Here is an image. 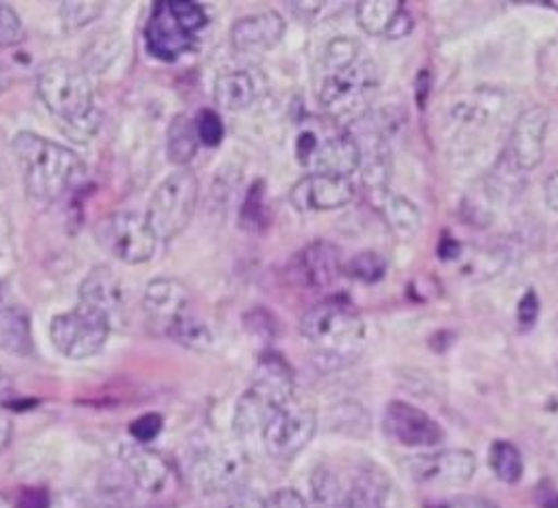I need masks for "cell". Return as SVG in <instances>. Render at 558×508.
Wrapping results in <instances>:
<instances>
[{"label":"cell","instance_id":"cell-35","mask_svg":"<svg viewBox=\"0 0 558 508\" xmlns=\"http://www.w3.org/2000/svg\"><path fill=\"white\" fill-rule=\"evenodd\" d=\"M162 416L160 414H154V412H149V414H143L140 416L137 421H133L131 426H129V433L133 435V439L137 442V444H149V442H154L158 435H160V431H162Z\"/></svg>","mask_w":558,"mask_h":508},{"label":"cell","instance_id":"cell-33","mask_svg":"<svg viewBox=\"0 0 558 508\" xmlns=\"http://www.w3.org/2000/svg\"><path fill=\"white\" fill-rule=\"evenodd\" d=\"M24 36H26V29L20 15L11 7L0 4V47L20 45Z\"/></svg>","mask_w":558,"mask_h":508},{"label":"cell","instance_id":"cell-24","mask_svg":"<svg viewBox=\"0 0 558 508\" xmlns=\"http://www.w3.org/2000/svg\"><path fill=\"white\" fill-rule=\"evenodd\" d=\"M168 158L174 165H187L194 160L199 147V137H197L196 122L185 116L179 113L170 126H168Z\"/></svg>","mask_w":558,"mask_h":508},{"label":"cell","instance_id":"cell-7","mask_svg":"<svg viewBox=\"0 0 558 508\" xmlns=\"http://www.w3.org/2000/svg\"><path fill=\"white\" fill-rule=\"evenodd\" d=\"M197 177L181 169L167 177L149 199L145 219L158 240H174L190 226L197 204Z\"/></svg>","mask_w":558,"mask_h":508},{"label":"cell","instance_id":"cell-12","mask_svg":"<svg viewBox=\"0 0 558 508\" xmlns=\"http://www.w3.org/2000/svg\"><path fill=\"white\" fill-rule=\"evenodd\" d=\"M192 307V294L185 283L177 282L172 278H158L151 280L145 288L143 310L147 315V322L165 337H168L179 324L196 315Z\"/></svg>","mask_w":558,"mask_h":508},{"label":"cell","instance_id":"cell-23","mask_svg":"<svg viewBox=\"0 0 558 508\" xmlns=\"http://www.w3.org/2000/svg\"><path fill=\"white\" fill-rule=\"evenodd\" d=\"M263 78L254 70H229L215 81V101L229 112L252 106L263 93Z\"/></svg>","mask_w":558,"mask_h":508},{"label":"cell","instance_id":"cell-16","mask_svg":"<svg viewBox=\"0 0 558 508\" xmlns=\"http://www.w3.org/2000/svg\"><path fill=\"white\" fill-rule=\"evenodd\" d=\"M147 51L162 61H174L196 47V34L185 28L170 9L168 2H156L147 28Z\"/></svg>","mask_w":558,"mask_h":508},{"label":"cell","instance_id":"cell-1","mask_svg":"<svg viewBox=\"0 0 558 508\" xmlns=\"http://www.w3.org/2000/svg\"><path fill=\"white\" fill-rule=\"evenodd\" d=\"M301 335L307 340L315 364L342 370L355 364L365 349V326L347 301L330 299L303 315Z\"/></svg>","mask_w":558,"mask_h":508},{"label":"cell","instance_id":"cell-46","mask_svg":"<svg viewBox=\"0 0 558 508\" xmlns=\"http://www.w3.org/2000/svg\"><path fill=\"white\" fill-rule=\"evenodd\" d=\"M0 508H11V505H9V500L0 494Z\"/></svg>","mask_w":558,"mask_h":508},{"label":"cell","instance_id":"cell-44","mask_svg":"<svg viewBox=\"0 0 558 508\" xmlns=\"http://www.w3.org/2000/svg\"><path fill=\"white\" fill-rule=\"evenodd\" d=\"M462 508H498L487 500H481V498H469L462 503Z\"/></svg>","mask_w":558,"mask_h":508},{"label":"cell","instance_id":"cell-13","mask_svg":"<svg viewBox=\"0 0 558 508\" xmlns=\"http://www.w3.org/2000/svg\"><path fill=\"white\" fill-rule=\"evenodd\" d=\"M412 480L422 485L435 487H458L473 480L476 471L475 456L466 450H446V452L412 456L405 462Z\"/></svg>","mask_w":558,"mask_h":508},{"label":"cell","instance_id":"cell-43","mask_svg":"<svg viewBox=\"0 0 558 508\" xmlns=\"http://www.w3.org/2000/svg\"><path fill=\"white\" fill-rule=\"evenodd\" d=\"M9 439H11V423L0 416V452L7 448Z\"/></svg>","mask_w":558,"mask_h":508},{"label":"cell","instance_id":"cell-8","mask_svg":"<svg viewBox=\"0 0 558 508\" xmlns=\"http://www.w3.org/2000/svg\"><path fill=\"white\" fill-rule=\"evenodd\" d=\"M112 330L110 319L101 311L76 305L59 313L51 322V340L57 351L70 360H86L99 353Z\"/></svg>","mask_w":558,"mask_h":508},{"label":"cell","instance_id":"cell-26","mask_svg":"<svg viewBox=\"0 0 558 508\" xmlns=\"http://www.w3.org/2000/svg\"><path fill=\"white\" fill-rule=\"evenodd\" d=\"M403 2L395 0H367L357 4V24L369 36H389L395 20L403 11Z\"/></svg>","mask_w":558,"mask_h":508},{"label":"cell","instance_id":"cell-40","mask_svg":"<svg viewBox=\"0 0 558 508\" xmlns=\"http://www.w3.org/2000/svg\"><path fill=\"white\" fill-rule=\"evenodd\" d=\"M544 198H546V204L550 206V210L558 213V170L546 179V183H544Z\"/></svg>","mask_w":558,"mask_h":508},{"label":"cell","instance_id":"cell-18","mask_svg":"<svg viewBox=\"0 0 558 508\" xmlns=\"http://www.w3.org/2000/svg\"><path fill=\"white\" fill-rule=\"evenodd\" d=\"M120 458L143 492L162 496L177 487V471L167 456L135 442L120 448Z\"/></svg>","mask_w":558,"mask_h":508},{"label":"cell","instance_id":"cell-25","mask_svg":"<svg viewBox=\"0 0 558 508\" xmlns=\"http://www.w3.org/2000/svg\"><path fill=\"white\" fill-rule=\"evenodd\" d=\"M0 349L17 355L32 353L28 315L17 307L0 310Z\"/></svg>","mask_w":558,"mask_h":508},{"label":"cell","instance_id":"cell-29","mask_svg":"<svg viewBox=\"0 0 558 508\" xmlns=\"http://www.w3.org/2000/svg\"><path fill=\"white\" fill-rule=\"evenodd\" d=\"M344 274L351 280H357L363 283H374L385 278L387 274V258L383 254L367 253L355 254L347 265H344Z\"/></svg>","mask_w":558,"mask_h":508},{"label":"cell","instance_id":"cell-6","mask_svg":"<svg viewBox=\"0 0 558 508\" xmlns=\"http://www.w3.org/2000/svg\"><path fill=\"white\" fill-rule=\"evenodd\" d=\"M376 90V65L362 56L349 65L324 72L317 97L324 110L336 120L357 122L369 110Z\"/></svg>","mask_w":558,"mask_h":508},{"label":"cell","instance_id":"cell-3","mask_svg":"<svg viewBox=\"0 0 558 508\" xmlns=\"http://www.w3.org/2000/svg\"><path fill=\"white\" fill-rule=\"evenodd\" d=\"M11 149L29 196L40 202L61 198L83 179L86 170L76 152L29 131L17 133Z\"/></svg>","mask_w":558,"mask_h":508},{"label":"cell","instance_id":"cell-17","mask_svg":"<svg viewBox=\"0 0 558 508\" xmlns=\"http://www.w3.org/2000/svg\"><path fill=\"white\" fill-rule=\"evenodd\" d=\"M246 473V456L231 446L206 448L197 453L194 460V477L197 487L206 494H217L235 487L244 480Z\"/></svg>","mask_w":558,"mask_h":508},{"label":"cell","instance_id":"cell-14","mask_svg":"<svg viewBox=\"0 0 558 508\" xmlns=\"http://www.w3.org/2000/svg\"><path fill=\"white\" fill-rule=\"evenodd\" d=\"M355 198V188L349 177L328 172H311L290 190V202L301 213H324L347 206Z\"/></svg>","mask_w":558,"mask_h":508},{"label":"cell","instance_id":"cell-2","mask_svg":"<svg viewBox=\"0 0 558 508\" xmlns=\"http://www.w3.org/2000/svg\"><path fill=\"white\" fill-rule=\"evenodd\" d=\"M38 97L57 122L74 140L83 142L99 129L95 93L83 70L65 59H53L40 65L36 78Z\"/></svg>","mask_w":558,"mask_h":508},{"label":"cell","instance_id":"cell-4","mask_svg":"<svg viewBox=\"0 0 558 508\" xmlns=\"http://www.w3.org/2000/svg\"><path fill=\"white\" fill-rule=\"evenodd\" d=\"M313 500L319 508H387L391 481L369 462L319 467L311 480Z\"/></svg>","mask_w":558,"mask_h":508},{"label":"cell","instance_id":"cell-19","mask_svg":"<svg viewBox=\"0 0 558 508\" xmlns=\"http://www.w3.org/2000/svg\"><path fill=\"white\" fill-rule=\"evenodd\" d=\"M550 113L542 106H533L521 113L512 126L508 156L519 170H533L544 158V142L548 131Z\"/></svg>","mask_w":558,"mask_h":508},{"label":"cell","instance_id":"cell-15","mask_svg":"<svg viewBox=\"0 0 558 508\" xmlns=\"http://www.w3.org/2000/svg\"><path fill=\"white\" fill-rule=\"evenodd\" d=\"M385 431L408 448H430L444 442L441 424L405 401H392L385 412Z\"/></svg>","mask_w":558,"mask_h":508},{"label":"cell","instance_id":"cell-39","mask_svg":"<svg viewBox=\"0 0 558 508\" xmlns=\"http://www.w3.org/2000/svg\"><path fill=\"white\" fill-rule=\"evenodd\" d=\"M17 508H49V498L43 489H26Z\"/></svg>","mask_w":558,"mask_h":508},{"label":"cell","instance_id":"cell-31","mask_svg":"<svg viewBox=\"0 0 558 508\" xmlns=\"http://www.w3.org/2000/svg\"><path fill=\"white\" fill-rule=\"evenodd\" d=\"M269 215H267V206H265V183L256 181L248 192V198L242 206V227L258 231L267 226Z\"/></svg>","mask_w":558,"mask_h":508},{"label":"cell","instance_id":"cell-5","mask_svg":"<svg viewBox=\"0 0 558 508\" xmlns=\"http://www.w3.org/2000/svg\"><path fill=\"white\" fill-rule=\"evenodd\" d=\"M292 370L279 355H265L256 367L251 389L242 396L235 410V431L242 437L260 433L267 421L283 403L292 399Z\"/></svg>","mask_w":558,"mask_h":508},{"label":"cell","instance_id":"cell-9","mask_svg":"<svg viewBox=\"0 0 558 508\" xmlns=\"http://www.w3.org/2000/svg\"><path fill=\"white\" fill-rule=\"evenodd\" d=\"M317 431V414L313 408L294 399L283 403L260 431L263 446L271 458L290 460L303 452Z\"/></svg>","mask_w":558,"mask_h":508},{"label":"cell","instance_id":"cell-21","mask_svg":"<svg viewBox=\"0 0 558 508\" xmlns=\"http://www.w3.org/2000/svg\"><path fill=\"white\" fill-rule=\"evenodd\" d=\"M81 303L101 311L110 324L126 311V288L110 267H95L81 283Z\"/></svg>","mask_w":558,"mask_h":508},{"label":"cell","instance_id":"cell-47","mask_svg":"<svg viewBox=\"0 0 558 508\" xmlns=\"http://www.w3.org/2000/svg\"><path fill=\"white\" fill-rule=\"evenodd\" d=\"M0 88H2V70H0Z\"/></svg>","mask_w":558,"mask_h":508},{"label":"cell","instance_id":"cell-20","mask_svg":"<svg viewBox=\"0 0 558 508\" xmlns=\"http://www.w3.org/2000/svg\"><path fill=\"white\" fill-rule=\"evenodd\" d=\"M342 271L344 265L340 258V251L335 244L324 240H317L308 244L307 249H303L294 256L290 267V276L301 286H307L313 290H324L332 286Z\"/></svg>","mask_w":558,"mask_h":508},{"label":"cell","instance_id":"cell-42","mask_svg":"<svg viewBox=\"0 0 558 508\" xmlns=\"http://www.w3.org/2000/svg\"><path fill=\"white\" fill-rule=\"evenodd\" d=\"M227 508H265V500H260L256 496H244V498L233 500Z\"/></svg>","mask_w":558,"mask_h":508},{"label":"cell","instance_id":"cell-37","mask_svg":"<svg viewBox=\"0 0 558 508\" xmlns=\"http://www.w3.org/2000/svg\"><path fill=\"white\" fill-rule=\"evenodd\" d=\"M265 508H307V500L296 489H278L267 500Z\"/></svg>","mask_w":558,"mask_h":508},{"label":"cell","instance_id":"cell-22","mask_svg":"<svg viewBox=\"0 0 558 508\" xmlns=\"http://www.w3.org/2000/svg\"><path fill=\"white\" fill-rule=\"evenodd\" d=\"M286 32V24L276 11H265L240 20L231 28V45L240 53H265L274 49Z\"/></svg>","mask_w":558,"mask_h":508},{"label":"cell","instance_id":"cell-36","mask_svg":"<svg viewBox=\"0 0 558 508\" xmlns=\"http://www.w3.org/2000/svg\"><path fill=\"white\" fill-rule=\"evenodd\" d=\"M101 13V7L97 2H65L63 4V20L86 24L88 20L97 17Z\"/></svg>","mask_w":558,"mask_h":508},{"label":"cell","instance_id":"cell-45","mask_svg":"<svg viewBox=\"0 0 558 508\" xmlns=\"http://www.w3.org/2000/svg\"><path fill=\"white\" fill-rule=\"evenodd\" d=\"M7 389H9V378L4 376V372L0 370V396L2 394H7Z\"/></svg>","mask_w":558,"mask_h":508},{"label":"cell","instance_id":"cell-48","mask_svg":"<svg viewBox=\"0 0 558 508\" xmlns=\"http://www.w3.org/2000/svg\"><path fill=\"white\" fill-rule=\"evenodd\" d=\"M430 508H447V507H430Z\"/></svg>","mask_w":558,"mask_h":508},{"label":"cell","instance_id":"cell-11","mask_svg":"<svg viewBox=\"0 0 558 508\" xmlns=\"http://www.w3.org/2000/svg\"><path fill=\"white\" fill-rule=\"evenodd\" d=\"M296 154L301 165H305L313 172L351 177L362 167L360 145L355 142V137L344 133L322 140L317 133L305 131L299 137Z\"/></svg>","mask_w":558,"mask_h":508},{"label":"cell","instance_id":"cell-10","mask_svg":"<svg viewBox=\"0 0 558 508\" xmlns=\"http://www.w3.org/2000/svg\"><path fill=\"white\" fill-rule=\"evenodd\" d=\"M99 238L106 249L126 265H141L151 261L160 242L147 219L137 213L110 215L101 226Z\"/></svg>","mask_w":558,"mask_h":508},{"label":"cell","instance_id":"cell-34","mask_svg":"<svg viewBox=\"0 0 558 508\" xmlns=\"http://www.w3.org/2000/svg\"><path fill=\"white\" fill-rule=\"evenodd\" d=\"M170 9L177 15V20L190 29L192 34H197L199 29L206 28L208 17L206 11L196 4V2H187V0H170Z\"/></svg>","mask_w":558,"mask_h":508},{"label":"cell","instance_id":"cell-41","mask_svg":"<svg viewBox=\"0 0 558 508\" xmlns=\"http://www.w3.org/2000/svg\"><path fill=\"white\" fill-rule=\"evenodd\" d=\"M428 93H430V74H428V70H422L418 74V81H416V101H418V108H426Z\"/></svg>","mask_w":558,"mask_h":508},{"label":"cell","instance_id":"cell-27","mask_svg":"<svg viewBox=\"0 0 558 508\" xmlns=\"http://www.w3.org/2000/svg\"><path fill=\"white\" fill-rule=\"evenodd\" d=\"M385 219L399 238H414L422 226V217L414 202L401 196H387L383 202Z\"/></svg>","mask_w":558,"mask_h":508},{"label":"cell","instance_id":"cell-28","mask_svg":"<svg viewBox=\"0 0 558 508\" xmlns=\"http://www.w3.org/2000/svg\"><path fill=\"white\" fill-rule=\"evenodd\" d=\"M489 464L498 480L517 483L523 475V456L510 442H496L489 450Z\"/></svg>","mask_w":558,"mask_h":508},{"label":"cell","instance_id":"cell-38","mask_svg":"<svg viewBox=\"0 0 558 508\" xmlns=\"http://www.w3.org/2000/svg\"><path fill=\"white\" fill-rule=\"evenodd\" d=\"M517 315H519V324H521L523 328H531V326L537 322V315H539V299H537L535 290H530V292L521 299Z\"/></svg>","mask_w":558,"mask_h":508},{"label":"cell","instance_id":"cell-32","mask_svg":"<svg viewBox=\"0 0 558 508\" xmlns=\"http://www.w3.org/2000/svg\"><path fill=\"white\" fill-rule=\"evenodd\" d=\"M197 137L206 147H217L223 142L225 126L221 116L215 110H202L196 120Z\"/></svg>","mask_w":558,"mask_h":508},{"label":"cell","instance_id":"cell-30","mask_svg":"<svg viewBox=\"0 0 558 508\" xmlns=\"http://www.w3.org/2000/svg\"><path fill=\"white\" fill-rule=\"evenodd\" d=\"M168 339L187 347V349H194V351H206L213 347V332L208 330V326L197 319L196 315H192L190 319H185L183 324H179L170 335Z\"/></svg>","mask_w":558,"mask_h":508}]
</instances>
